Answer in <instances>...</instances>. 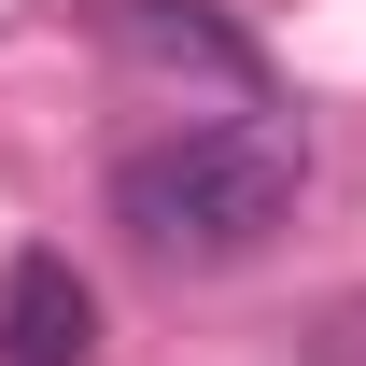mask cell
<instances>
[{"label": "cell", "mask_w": 366, "mask_h": 366, "mask_svg": "<svg viewBox=\"0 0 366 366\" xmlns=\"http://www.w3.org/2000/svg\"><path fill=\"white\" fill-rule=\"evenodd\" d=\"M296 197H310V127L268 113V99L113 155V226H127L155 268H239V254H268V239L296 226Z\"/></svg>", "instance_id": "obj_1"}, {"label": "cell", "mask_w": 366, "mask_h": 366, "mask_svg": "<svg viewBox=\"0 0 366 366\" xmlns=\"http://www.w3.org/2000/svg\"><path fill=\"white\" fill-rule=\"evenodd\" d=\"M99 43H113V56H141V71H212L226 99H268V56H254V29L197 14V0H99Z\"/></svg>", "instance_id": "obj_2"}, {"label": "cell", "mask_w": 366, "mask_h": 366, "mask_svg": "<svg viewBox=\"0 0 366 366\" xmlns=\"http://www.w3.org/2000/svg\"><path fill=\"white\" fill-rule=\"evenodd\" d=\"M99 352V282L71 254H14L0 268V366H85Z\"/></svg>", "instance_id": "obj_3"}]
</instances>
